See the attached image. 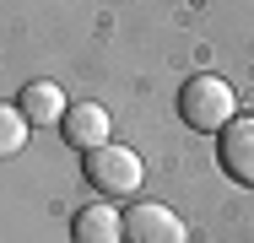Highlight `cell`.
<instances>
[{
  "mask_svg": "<svg viewBox=\"0 0 254 243\" xmlns=\"http://www.w3.org/2000/svg\"><path fill=\"white\" fill-rule=\"evenodd\" d=\"M87 184L98 194H108V200H125V194L141 189V179H146V168H141V157L130 151V146H98V151H87Z\"/></svg>",
  "mask_w": 254,
  "mask_h": 243,
  "instance_id": "cell-2",
  "label": "cell"
},
{
  "mask_svg": "<svg viewBox=\"0 0 254 243\" xmlns=\"http://www.w3.org/2000/svg\"><path fill=\"white\" fill-rule=\"evenodd\" d=\"M216 157H222L227 179H238V184H254V114L233 119V124L222 130V146H216Z\"/></svg>",
  "mask_w": 254,
  "mask_h": 243,
  "instance_id": "cell-4",
  "label": "cell"
},
{
  "mask_svg": "<svg viewBox=\"0 0 254 243\" xmlns=\"http://www.w3.org/2000/svg\"><path fill=\"white\" fill-rule=\"evenodd\" d=\"M16 108H22L33 124H65V114H70V103H65V92H60L54 81H27L22 97H16Z\"/></svg>",
  "mask_w": 254,
  "mask_h": 243,
  "instance_id": "cell-7",
  "label": "cell"
},
{
  "mask_svg": "<svg viewBox=\"0 0 254 243\" xmlns=\"http://www.w3.org/2000/svg\"><path fill=\"white\" fill-rule=\"evenodd\" d=\"M27 124H33V119H27L22 108H5V114H0V151H5V157H16V151H22Z\"/></svg>",
  "mask_w": 254,
  "mask_h": 243,
  "instance_id": "cell-8",
  "label": "cell"
},
{
  "mask_svg": "<svg viewBox=\"0 0 254 243\" xmlns=\"http://www.w3.org/2000/svg\"><path fill=\"white\" fill-rule=\"evenodd\" d=\"M179 119H184L190 130H200V135H222V130L238 119V97H233V87H227L222 76L200 70V76H190V81L179 87Z\"/></svg>",
  "mask_w": 254,
  "mask_h": 243,
  "instance_id": "cell-1",
  "label": "cell"
},
{
  "mask_svg": "<svg viewBox=\"0 0 254 243\" xmlns=\"http://www.w3.org/2000/svg\"><path fill=\"white\" fill-rule=\"evenodd\" d=\"M70 238H76V243H125V216H119L108 200H92V205L76 211Z\"/></svg>",
  "mask_w": 254,
  "mask_h": 243,
  "instance_id": "cell-6",
  "label": "cell"
},
{
  "mask_svg": "<svg viewBox=\"0 0 254 243\" xmlns=\"http://www.w3.org/2000/svg\"><path fill=\"white\" fill-rule=\"evenodd\" d=\"M108 130H114V119H108L103 103H76V108L65 114V124H60V135L76 146V151H98V146H108Z\"/></svg>",
  "mask_w": 254,
  "mask_h": 243,
  "instance_id": "cell-5",
  "label": "cell"
},
{
  "mask_svg": "<svg viewBox=\"0 0 254 243\" xmlns=\"http://www.w3.org/2000/svg\"><path fill=\"white\" fill-rule=\"evenodd\" d=\"M125 243H184V216L157 200H141L125 211Z\"/></svg>",
  "mask_w": 254,
  "mask_h": 243,
  "instance_id": "cell-3",
  "label": "cell"
}]
</instances>
